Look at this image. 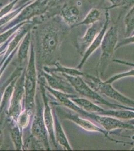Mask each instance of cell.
I'll list each match as a JSON object with an SVG mask.
<instances>
[{"instance_id": "cell-32", "label": "cell", "mask_w": 134, "mask_h": 151, "mask_svg": "<svg viewBox=\"0 0 134 151\" xmlns=\"http://www.w3.org/2000/svg\"><path fill=\"white\" fill-rule=\"evenodd\" d=\"M131 150H132V151H134V146L133 147V148H131Z\"/></svg>"}, {"instance_id": "cell-28", "label": "cell", "mask_w": 134, "mask_h": 151, "mask_svg": "<svg viewBox=\"0 0 134 151\" xmlns=\"http://www.w3.org/2000/svg\"><path fill=\"white\" fill-rule=\"evenodd\" d=\"M113 62H116V63H119V64L125 65H129V66H131V67H134V63H130V62H126V61H125V60L115 59V60H113Z\"/></svg>"}, {"instance_id": "cell-22", "label": "cell", "mask_w": 134, "mask_h": 151, "mask_svg": "<svg viewBox=\"0 0 134 151\" xmlns=\"http://www.w3.org/2000/svg\"><path fill=\"white\" fill-rule=\"evenodd\" d=\"M124 23L125 25L126 37H129L133 35L134 33V5L128 12L125 17Z\"/></svg>"}, {"instance_id": "cell-14", "label": "cell", "mask_w": 134, "mask_h": 151, "mask_svg": "<svg viewBox=\"0 0 134 151\" xmlns=\"http://www.w3.org/2000/svg\"><path fill=\"white\" fill-rule=\"evenodd\" d=\"M44 103V110L43 113V119L45 125L46 126L48 133L49 135L50 138L54 146H56V137L55 135L54 120L53 118V114L52 113L51 108L49 105L47 98L46 97V93L45 92L44 88H41Z\"/></svg>"}, {"instance_id": "cell-29", "label": "cell", "mask_w": 134, "mask_h": 151, "mask_svg": "<svg viewBox=\"0 0 134 151\" xmlns=\"http://www.w3.org/2000/svg\"><path fill=\"white\" fill-rule=\"evenodd\" d=\"M12 56H10V58H9L8 60H7L6 61V62L4 63V65H3L2 68L0 69V77H1V76H2V74H3V73L4 70H5L6 67H7V65H8V64H9V62H10L11 58H12Z\"/></svg>"}, {"instance_id": "cell-20", "label": "cell", "mask_w": 134, "mask_h": 151, "mask_svg": "<svg viewBox=\"0 0 134 151\" xmlns=\"http://www.w3.org/2000/svg\"><path fill=\"white\" fill-rule=\"evenodd\" d=\"M31 30L24 36L22 43L19 47L18 51V60L20 63L25 62L27 58L28 50H29L31 43Z\"/></svg>"}, {"instance_id": "cell-1", "label": "cell", "mask_w": 134, "mask_h": 151, "mask_svg": "<svg viewBox=\"0 0 134 151\" xmlns=\"http://www.w3.org/2000/svg\"><path fill=\"white\" fill-rule=\"evenodd\" d=\"M39 50L42 56L47 60H52L57 55L61 43L64 32L57 22L51 21L35 27Z\"/></svg>"}, {"instance_id": "cell-10", "label": "cell", "mask_w": 134, "mask_h": 151, "mask_svg": "<svg viewBox=\"0 0 134 151\" xmlns=\"http://www.w3.org/2000/svg\"><path fill=\"white\" fill-rule=\"evenodd\" d=\"M50 73L51 74L48 73V72L47 73L43 72V75L46 78L51 88L70 94H74L76 92L74 88L66 78L63 79V78L56 75L53 72Z\"/></svg>"}, {"instance_id": "cell-19", "label": "cell", "mask_w": 134, "mask_h": 151, "mask_svg": "<svg viewBox=\"0 0 134 151\" xmlns=\"http://www.w3.org/2000/svg\"><path fill=\"white\" fill-rule=\"evenodd\" d=\"M56 65V69H49L47 67H44L45 70L48 73L50 72H60L62 74H66L71 76H81L84 77L85 75V73L82 72L79 69L70 68L64 67L60 64L59 62H56L55 63Z\"/></svg>"}, {"instance_id": "cell-21", "label": "cell", "mask_w": 134, "mask_h": 151, "mask_svg": "<svg viewBox=\"0 0 134 151\" xmlns=\"http://www.w3.org/2000/svg\"><path fill=\"white\" fill-rule=\"evenodd\" d=\"M101 16V12L97 8L90 10L85 18L81 22L78 23L76 26L80 25H92L98 22Z\"/></svg>"}, {"instance_id": "cell-7", "label": "cell", "mask_w": 134, "mask_h": 151, "mask_svg": "<svg viewBox=\"0 0 134 151\" xmlns=\"http://www.w3.org/2000/svg\"><path fill=\"white\" fill-rule=\"evenodd\" d=\"M85 117L86 119L94 120L108 132L113 130L123 129L134 130V124L124 122L120 119L114 117L88 112Z\"/></svg>"}, {"instance_id": "cell-3", "label": "cell", "mask_w": 134, "mask_h": 151, "mask_svg": "<svg viewBox=\"0 0 134 151\" xmlns=\"http://www.w3.org/2000/svg\"><path fill=\"white\" fill-rule=\"evenodd\" d=\"M84 77L87 79L85 81L87 84L98 92L119 102L123 105L127 106L134 107V100L128 98L115 89L112 84L106 83L102 81L99 77H97L89 74H86Z\"/></svg>"}, {"instance_id": "cell-8", "label": "cell", "mask_w": 134, "mask_h": 151, "mask_svg": "<svg viewBox=\"0 0 134 151\" xmlns=\"http://www.w3.org/2000/svg\"><path fill=\"white\" fill-rule=\"evenodd\" d=\"M105 20L103 26L102 27L100 32L99 33L97 37H96L92 43L90 45V46L87 48L85 52L82 55V58L81 61L79 64L78 65L77 67V69H81L82 67H83L84 64L87 62L88 58H90V56L92 55V54L100 47L102 43V40L103 38L104 35L106 31H107V29L108 28L110 21V16L108 10H106L105 13Z\"/></svg>"}, {"instance_id": "cell-5", "label": "cell", "mask_w": 134, "mask_h": 151, "mask_svg": "<svg viewBox=\"0 0 134 151\" xmlns=\"http://www.w3.org/2000/svg\"><path fill=\"white\" fill-rule=\"evenodd\" d=\"M62 75L63 77L70 83L76 92L79 93L80 95L94 100L98 103L110 107V108L113 109L118 108L117 104L111 103L102 97L98 92L95 91L87 84L81 76H71L64 74Z\"/></svg>"}, {"instance_id": "cell-25", "label": "cell", "mask_w": 134, "mask_h": 151, "mask_svg": "<svg viewBox=\"0 0 134 151\" xmlns=\"http://www.w3.org/2000/svg\"><path fill=\"white\" fill-rule=\"evenodd\" d=\"M129 77H134V69H131L130 70L125 72L121 73L120 74H117L115 75L112 76V77L108 79L106 81H104L106 83L112 84L113 83L117 81L119 79Z\"/></svg>"}, {"instance_id": "cell-16", "label": "cell", "mask_w": 134, "mask_h": 151, "mask_svg": "<svg viewBox=\"0 0 134 151\" xmlns=\"http://www.w3.org/2000/svg\"><path fill=\"white\" fill-rule=\"evenodd\" d=\"M71 99L78 105L79 106L89 113L102 115V113L105 110V109L85 98L75 97L72 98Z\"/></svg>"}, {"instance_id": "cell-26", "label": "cell", "mask_w": 134, "mask_h": 151, "mask_svg": "<svg viewBox=\"0 0 134 151\" xmlns=\"http://www.w3.org/2000/svg\"><path fill=\"white\" fill-rule=\"evenodd\" d=\"M31 112L27 109L21 113L17 119V122L18 123V125L21 128H24L27 126L29 122V114Z\"/></svg>"}, {"instance_id": "cell-18", "label": "cell", "mask_w": 134, "mask_h": 151, "mask_svg": "<svg viewBox=\"0 0 134 151\" xmlns=\"http://www.w3.org/2000/svg\"><path fill=\"white\" fill-rule=\"evenodd\" d=\"M102 115L114 117L120 119L128 120L134 119V111L125 109H105Z\"/></svg>"}, {"instance_id": "cell-11", "label": "cell", "mask_w": 134, "mask_h": 151, "mask_svg": "<svg viewBox=\"0 0 134 151\" xmlns=\"http://www.w3.org/2000/svg\"><path fill=\"white\" fill-rule=\"evenodd\" d=\"M46 88L62 104L67 108L76 112V113H79L82 116L85 117V115H86L88 112L83 110L71 99L72 98L76 97V95L67 94L61 91L53 89L50 87L46 86Z\"/></svg>"}, {"instance_id": "cell-24", "label": "cell", "mask_w": 134, "mask_h": 151, "mask_svg": "<svg viewBox=\"0 0 134 151\" xmlns=\"http://www.w3.org/2000/svg\"><path fill=\"white\" fill-rule=\"evenodd\" d=\"M112 5L106 8V10L114 9L116 8H126L134 5V0H106Z\"/></svg>"}, {"instance_id": "cell-17", "label": "cell", "mask_w": 134, "mask_h": 151, "mask_svg": "<svg viewBox=\"0 0 134 151\" xmlns=\"http://www.w3.org/2000/svg\"><path fill=\"white\" fill-rule=\"evenodd\" d=\"M54 120L55 135L56 141L66 150H72L71 146L69 142L61 124L58 120V116L55 115Z\"/></svg>"}, {"instance_id": "cell-2", "label": "cell", "mask_w": 134, "mask_h": 151, "mask_svg": "<svg viewBox=\"0 0 134 151\" xmlns=\"http://www.w3.org/2000/svg\"><path fill=\"white\" fill-rule=\"evenodd\" d=\"M118 20L119 19L115 24L108 28L102 40L100 46L101 55L97 69L100 77L104 75L116 50L118 42Z\"/></svg>"}, {"instance_id": "cell-13", "label": "cell", "mask_w": 134, "mask_h": 151, "mask_svg": "<svg viewBox=\"0 0 134 151\" xmlns=\"http://www.w3.org/2000/svg\"><path fill=\"white\" fill-rule=\"evenodd\" d=\"M32 132L33 136L39 141L43 142L46 149H50L48 141V132L45 125L43 117L40 112L38 113L34 119L32 127Z\"/></svg>"}, {"instance_id": "cell-4", "label": "cell", "mask_w": 134, "mask_h": 151, "mask_svg": "<svg viewBox=\"0 0 134 151\" xmlns=\"http://www.w3.org/2000/svg\"><path fill=\"white\" fill-rule=\"evenodd\" d=\"M31 55L25 74L24 89L25 94L26 106L27 109L32 112L35 106V94L36 90V68L35 63V52L33 45L31 47Z\"/></svg>"}, {"instance_id": "cell-27", "label": "cell", "mask_w": 134, "mask_h": 151, "mask_svg": "<svg viewBox=\"0 0 134 151\" xmlns=\"http://www.w3.org/2000/svg\"><path fill=\"white\" fill-rule=\"evenodd\" d=\"M134 43V35L129 37H126L124 39L121 40L119 43H117L116 47V50L121 47H124L127 45H130Z\"/></svg>"}, {"instance_id": "cell-12", "label": "cell", "mask_w": 134, "mask_h": 151, "mask_svg": "<svg viewBox=\"0 0 134 151\" xmlns=\"http://www.w3.org/2000/svg\"><path fill=\"white\" fill-rule=\"evenodd\" d=\"M98 22L91 25L90 27L87 29L84 36L79 40L78 50L79 53L81 55H83L85 51L101 30L104 24H102Z\"/></svg>"}, {"instance_id": "cell-33", "label": "cell", "mask_w": 134, "mask_h": 151, "mask_svg": "<svg viewBox=\"0 0 134 151\" xmlns=\"http://www.w3.org/2000/svg\"><path fill=\"white\" fill-rule=\"evenodd\" d=\"M55 1H57V0H55Z\"/></svg>"}, {"instance_id": "cell-9", "label": "cell", "mask_w": 134, "mask_h": 151, "mask_svg": "<svg viewBox=\"0 0 134 151\" xmlns=\"http://www.w3.org/2000/svg\"><path fill=\"white\" fill-rule=\"evenodd\" d=\"M24 77H21L17 82L15 91L12 95L10 105L9 109V114L11 117L17 120L21 110V102L24 96Z\"/></svg>"}, {"instance_id": "cell-31", "label": "cell", "mask_w": 134, "mask_h": 151, "mask_svg": "<svg viewBox=\"0 0 134 151\" xmlns=\"http://www.w3.org/2000/svg\"><path fill=\"white\" fill-rule=\"evenodd\" d=\"M1 98H2V96H1V94L0 93V102H1Z\"/></svg>"}, {"instance_id": "cell-34", "label": "cell", "mask_w": 134, "mask_h": 151, "mask_svg": "<svg viewBox=\"0 0 134 151\" xmlns=\"http://www.w3.org/2000/svg\"></svg>"}, {"instance_id": "cell-23", "label": "cell", "mask_w": 134, "mask_h": 151, "mask_svg": "<svg viewBox=\"0 0 134 151\" xmlns=\"http://www.w3.org/2000/svg\"><path fill=\"white\" fill-rule=\"evenodd\" d=\"M11 134L15 147L17 150L22 149L23 142L22 134L19 125H16L11 129Z\"/></svg>"}, {"instance_id": "cell-15", "label": "cell", "mask_w": 134, "mask_h": 151, "mask_svg": "<svg viewBox=\"0 0 134 151\" xmlns=\"http://www.w3.org/2000/svg\"><path fill=\"white\" fill-rule=\"evenodd\" d=\"M60 14L64 22L68 26L73 27L78 23L80 11L76 6L66 4L62 8Z\"/></svg>"}, {"instance_id": "cell-6", "label": "cell", "mask_w": 134, "mask_h": 151, "mask_svg": "<svg viewBox=\"0 0 134 151\" xmlns=\"http://www.w3.org/2000/svg\"><path fill=\"white\" fill-rule=\"evenodd\" d=\"M57 110L59 112L61 115L64 116L65 119L68 120H71L72 122L78 125L79 127L84 129L85 131L91 132H98L105 136L109 140L112 142H117V143H122V144H131L129 142H125L124 141H118L116 139H113L109 136V132L105 130L103 128L99 127L98 125L92 122L91 120L88 119H84L80 117L77 113L72 112L71 111L63 110V109L60 107H57Z\"/></svg>"}, {"instance_id": "cell-30", "label": "cell", "mask_w": 134, "mask_h": 151, "mask_svg": "<svg viewBox=\"0 0 134 151\" xmlns=\"http://www.w3.org/2000/svg\"><path fill=\"white\" fill-rule=\"evenodd\" d=\"M2 141H3V133L2 131L0 130V147L2 145Z\"/></svg>"}]
</instances>
